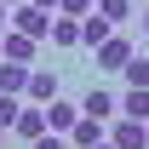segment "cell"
Wrapping results in <instances>:
<instances>
[{
  "mask_svg": "<svg viewBox=\"0 0 149 149\" xmlns=\"http://www.w3.org/2000/svg\"><path fill=\"white\" fill-rule=\"evenodd\" d=\"M0 35H6V29H0Z\"/></svg>",
  "mask_w": 149,
  "mask_h": 149,
  "instance_id": "cell-25",
  "label": "cell"
},
{
  "mask_svg": "<svg viewBox=\"0 0 149 149\" xmlns=\"http://www.w3.org/2000/svg\"><path fill=\"white\" fill-rule=\"evenodd\" d=\"M109 35H115L109 17H97V12H86V17H80V46H103Z\"/></svg>",
  "mask_w": 149,
  "mask_h": 149,
  "instance_id": "cell-11",
  "label": "cell"
},
{
  "mask_svg": "<svg viewBox=\"0 0 149 149\" xmlns=\"http://www.w3.org/2000/svg\"><path fill=\"white\" fill-rule=\"evenodd\" d=\"M109 143H115V149H149V126L115 115V120H109Z\"/></svg>",
  "mask_w": 149,
  "mask_h": 149,
  "instance_id": "cell-3",
  "label": "cell"
},
{
  "mask_svg": "<svg viewBox=\"0 0 149 149\" xmlns=\"http://www.w3.org/2000/svg\"><path fill=\"white\" fill-rule=\"evenodd\" d=\"M29 149H69V138H57V132H40V138H35Z\"/></svg>",
  "mask_w": 149,
  "mask_h": 149,
  "instance_id": "cell-18",
  "label": "cell"
},
{
  "mask_svg": "<svg viewBox=\"0 0 149 149\" xmlns=\"http://www.w3.org/2000/svg\"><path fill=\"white\" fill-rule=\"evenodd\" d=\"M120 115L149 126V86H126V92H120Z\"/></svg>",
  "mask_w": 149,
  "mask_h": 149,
  "instance_id": "cell-10",
  "label": "cell"
},
{
  "mask_svg": "<svg viewBox=\"0 0 149 149\" xmlns=\"http://www.w3.org/2000/svg\"><path fill=\"white\" fill-rule=\"evenodd\" d=\"M120 80L126 86H149V57H132L126 69H120Z\"/></svg>",
  "mask_w": 149,
  "mask_h": 149,
  "instance_id": "cell-15",
  "label": "cell"
},
{
  "mask_svg": "<svg viewBox=\"0 0 149 149\" xmlns=\"http://www.w3.org/2000/svg\"><path fill=\"white\" fill-rule=\"evenodd\" d=\"M52 17H57V12H40V6H17V12H12V29H17V35H29V40H46V35H52Z\"/></svg>",
  "mask_w": 149,
  "mask_h": 149,
  "instance_id": "cell-2",
  "label": "cell"
},
{
  "mask_svg": "<svg viewBox=\"0 0 149 149\" xmlns=\"http://www.w3.org/2000/svg\"><path fill=\"white\" fill-rule=\"evenodd\" d=\"M97 149H115V143H109V138H103V143H97Z\"/></svg>",
  "mask_w": 149,
  "mask_h": 149,
  "instance_id": "cell-23",
  "label": "cell"
},
{
  "mask_svg": "<svg viewBox=\"0 0 149 149\" xmlns=\"http://www.w3.org/2000/svg\"><path fill=\"white\" fill-rule=\"evenodd\" d=\"M80 115H92V120H115V115H120V97L103 92V86H92V92H86V103H80Z\"/></svg>",
  "mask_w": 149,
  "mask_h": 149,
  "instance_id": "cell-7",
  "label": "cell"
},
{
  "mask_svg": "<svg viewBox=\"0 0 149 149\" xmlns=\"http://www.w3.org/2000/svg\"><path fill=\"white\" fill-rule=\"evenodd\" d=\"M0 6H23V0H0Z\"/></svg>",
  "mask_w": 149,
  "mask_h": 149,
  "instance_id": "cell-22",
  "label": "cell"
},
{
  "mask_svg": "<svg viewBox=\"0 0 149 149\" xmlns=\"http://www.w3.org/2000/svg\"><path fill=\"white\" fill-rule=\"evenodd\" d=\"M138 23H143V35H149V12H143V17H138Z\"/></svg>",
  "mask_w": 149,
  "mask_h": 149,
  "instance_id": "cell-21",
  "label": "cell"
},
{
  "mask_svg": "<svg viewBox=\"0 0 149 149\" xmlns=\"http://www.w3.org/2000/svg\"><path fill=\"white\" fill-rule=\"evenodd\" d=\"M29 6H40V12H57V0H29Z\"/></svg>",
  "mask_w": 149,
  "mask_h": 149,
  "instance_id": "cell-19",
  "label": "cell"
},
{
  "mask_svg": "<svg viewBox=\"0 0 149 149\" xmlns=\"http://www.w3.org/2000/svg\"><path fill=\"white\" fill-rule=\"evenodd\" d=\"M12 132H17L23 143H35L40 132H46V109H40V103H23V109H17V120H12Z\"/></svg>",
  "mask_w": 149,
  "mask_h": 149,
  "instance_id": "cell-6",
  "label": "cell"
},
{
  "mask_svg": "<svg viewBox=\"0 0 149 149\" xmlns=\"http://www.w3.org/2000/svg\"><path fill=\"white\" fill-rule=\"evenodd\" d=\"M57 12H63V17H86V12H92V0H57Z\"/></svg>",
  "mask_w": 149,
  "mask_h": 149,
  "instance_id": "cell-17",
  "label": "cell"
},
{
  "mask_svg": "<svg viewBox=\"0 0 149 149\" xmlns=\"http://www.w3.org/2000/svg\"><path fill=\"white\" fill-rule=\"evenodd\" d=\"M23 86H29V63H6V57H0V92L23 97Z\"/></svg>",
  "mask_w": 149,
  "mask_h": 149,
  "instance_id": "cell-13",
  "label": "cell"
},
{
  "mask_svg": "<svg viewBox=\"0 0 149 149\" xmlns=\"http://www.w3.org/2000/svg\"><path fill=\"white\" fill-rule=\"evenodd\" d=\"M74 120H80V109H74V103H63V97H52V103H46V132H57V138H63Z\"/></svg>",
  "mask_w": 149,
  "mask_h": 149,
  "instance_id": "cell-9",
  "label": "cell"
},
{
  "mask_svg": "<svg viewBox=\"0 0 149 149\" xmlns=\"http://www.w3.org/2000/svg\"><path fill=\"white\" fill-rule=\"evenodd\" d=\"M132 57H138V46H132L126 35H109L103 46H92V63H97L103 74H120V69L132 63Z\"/></svg>",
  "mask_w": 149,
  "mask_h": 149,
  "instance_id": "cell-1",
  "label": "cell"
},
{
  "mask_svg": "<svg viewBox=\"0 0 149 149\" xmlns=\"http://www.w3.org/2000/svg\"><path fill=\"white\" fill-rule=\"evenodd\" d=\"M23 92H29V103L46 109V103L57 97V74H52V69H29V86H23Z\"/></svg>",
  "mask_w": 149,
  "mask_h": 149,
  "instance_id": "cell-8",
  "label": "cell"
},
{
  "mask_svg": "<svg viewBox=\"0 0 149 149\" xmlns=\"http://www.w3.org/2000/svg\"><path fill=\"white\" fill-rule=\"evenodd\" d=\"M0 29H12V12H6V6H0Z\"/></svg>",
  "mask_w": 149,
  "mask_h": 149,
  "instance_id": "cell-20",
  "label": "cell"
},
{
  "mask_svg": "<svg viewBox=\"0 0 149 149\" xmlns=\"http://www.w3.org/2000/svg\"><path fill=\"white\" fill-rule=\"evenodd\" d=\"M103 138H109V120H92V115H80V120L69 126V143L74 149H97Z\"/></svg>",
  "mask_w": 149,
  "mask_h": 149,
  "instance_id": "cell-5",
  "label": "cell"
},
{
  "mask_svg": "<svg viewBox=\"0 0 149 149\" xmlns=\"http://www.w3.org/2000/svg\"><path fill=\"white\" fill-rule=\"evenodd\" d=\"M17 109H23L17 97H12V92H0V126H6V132H12V120H17Z\"/></svg>",
  "mask_w": 149,
  "mask_h": 149,
  "instance_id": "cell-16",
  "label": "cell"
},
{
  "mask_svg": "<svg viewBox=\"0 0 149 149\" xmlns=\"http://www.w3.org/2000/svg\"><path fill=\"white\" fill-rule=\"evenodd\" d=\"M97 17H109V23H126V17H132V0H97Z\"/></svg>",
  "mask_w": 149,
  "mask_h": 149,
  "instance_id": "cell-14",
  "label": "cell"
},
{
  "mask_svg": "<svg viewBox=\"0 0 149 149\" xmlns=\"http://www.w3.org/2000/svg\"><path fill=\"white\" fill-rule=\"evenodd\" d=\"M0 143H6V126H0Z\"/></svg>",
  "mask_w": 149,
  "mask_h": 149,
  "instance_id": "cell-24",
  "label": "cell"
},
{
  "mask_svg": "<svg viewBox=\"0 0 149 149\" xmlns=\"http://www.w3.org/2000/svg\"><path fill=\"white\" fill-rule=\"evenodd\" d=\"M35 46H40V40L17 35V29H6V35H0V57H6V63H29V69H35Z\"/></svg>",
  "mask_w": 149,
  "mask_h": 149,
  "instance_id": "cell-4",
  "label": "cell"
},
{
  "mask_svg": "<svg viewBox=\"0 0 149 149\" xmlns=\"http://www.w3.org/2000/svg\"><path fill=\"white\" fill-rule=\"evenodd\" d=\"M46 40H52V46H63V52H69V46H80V17H63V12H57Z\"/></svg>",
  "mask_w": 149,
  "mask_h": 149,
  "instance_id": "cell-12",
  "label": "cell"
}]
</instances>
